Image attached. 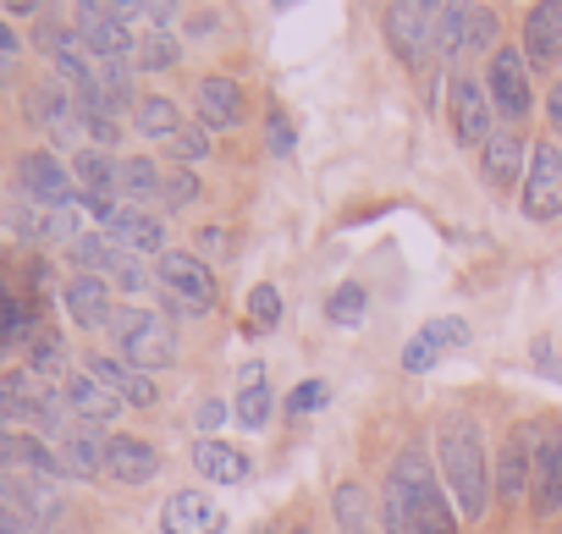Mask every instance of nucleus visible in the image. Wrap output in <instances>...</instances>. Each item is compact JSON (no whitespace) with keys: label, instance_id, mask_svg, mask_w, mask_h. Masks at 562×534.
Returning <instances> with one entry per match:
<instances>
[{"label":"nucleus","instance_id":"nucleus-26","mask_svg":"<svg viewBox=\"0 0 562 534\" xmlns=\"http://www.w3.org/2000/svg\"><path fill=\"white\" fill-rule=\"evenodd\" d=\"M78 182H83V198H116L122 193V160H111L105 149H83L72 160Z\"/></svg>","mask_w":562,"mask_h":534},{"label":"nucleus","instance_id":"nucleus-52","mask_svg":"<svg viewBox=\"0 0 562 534\" xmlns=\"http://www.w3.org/2000/svg\"><path fill=\"white\" fill-rule=\"evenodd\" d=\"M0 474H12V435H0Z\"/></svg>","mask_w":562,"mask_h":534},{"label":"nucleus","instance_id":"nucleus-32","mask_svg":"<svg viewBox=\"0 0 562 534\" xmlns=\"http://www.w3.org/2000/svg\"><path fill=\"white\" fill-rule=\"evenodd\" d=\"M12 468H29L34 479H56L61 474V457L40 435H12Z\"/></svg>","mask_w":562,"mask_h":534},{"label":"nucleus","instance_id":"nucleus-7","mask_svg":"<svg viewBox=\"0 0 562 534\" xmlns=\"http://www.w3.org/2000/svg\"><path fill=\"white\" fill-rule=\"evenodd\" d=\"M155 276H160V287L171 293V298H182L188 309H210L215 304V276H210V264L204 259H193V253H160L155 259Z\"/></svg>","mask_w":562,"mask_h":534},{"label":"nucleus","instance_id":"nucleus-30","mask_svg":"<svg viewBox=\"0 0 562 534\" xmlns=\"http://www.w3.org/2000/svg\"><path fill=\"white\" fill-rule=\"evenodd\" d=\"M67 259L78 264V276H94V271H116L122 248H116L111 237H94V231H83V237L67 248Z\"/></svg>","mask_w":562,"mask_h":534},{"label":"nucleus","instance_id":"nucleus-53","mask_svg":"<svg viewBox=\"0 0 562 534\" xmlns=\"http://www.w3.org/2000/svg\"><path fill=\"white\" fill-rule=\"evenodd\" d=\"M7 337H12V331H7V326H0V353H7Z\"/></svg>","mask_w":562,"mask_h":534},{"label":"nucleus","instance_id":"nucleus-9","mask_svg":"<svg viewBox=\"0 0 562 534\" xmlns=\"http://www.w3.org/2000/svg\"><path fill=\"white\" fill-rule=\"evenodd\" d=\"M458 348H469V320H458V315L430 320V326H419V337H408L403 370H408V375H430V370H436L447 353H458Z\"/></svg>","mask_w":562,"mask_h":534},{"label":"nucleus","instance_id":"nucleus-34","mask_svg":"<svg viewBox=\"0 0 562 534\" xmlns=\"http://www.w3.org/2000/svg\"><path fill=\"white\" fill-rule=\"evenodd\" d=\"M364 304H370L364 287L348 282V287H337V293L326 298V320H331V326H359V320H364Z\"/></svg>","mask_w":562,"mask_h":534},{"label":"nucleus","instance_id":"nucleus-51","mask_svg":"<svg viewBox=\"0 0 562 534\" xmlns=\"http://www.w3.org/2000/svg\"><path fill=\"white\" fill-rule=\"evenodd\" d=\"M0 534H40V529L23 523V518H0Z\"/></svg>","mask_w":562,"mask_h":534},{"label":"nucleus","instance_id":"nucleus-31","mask_svg":"<svg viewBox=\"0 0 562 534\" xmlns=\"http://www.w3.org/2000/svg\"><path fill=\"white\" fill-rule=\"evenodd\" d=\"M133 127L144 133V138H177V127H182V116H177V105L166 100V94H149V100H138V116H133Z\"/></svg>","mask_w":562,"mask_h":534},{"label":"nucleus","instance_id":"nucleus-47","mask_svg":"<svg viewBox=\"0 0 562 534\" xmlns=\"http://www.w3.org/2000/svg\"><path fill=\"white\" fill-rule=\"evenodd\" d=\"M111 276H116V282H122V287H127V293H144V271H138V264H133V259H127V253H122V259H116V271H111Z\"/></svg>","mask_w":562,"mask_h":534},{"label":"nucleus","instance_id":"nucleus-20","mask_svg":"<svg viewBox=\"0 0 562 534\" xmlns=\"http://www.w3.org/2000/svg\"><path fill=\"white\" fill-rule=\"evenodd\" d=\"M529 474H535V446H529V435L524 430H513L507 441H502V463H496V496L513 507V501H524V485H529Z\"/></svg>","mask_w":562,"mask_h":534},{"label":"nucleus","instance_id":"nucleus-41","mask_svg":"<svg viewBox=\"0 0 562 534\" xmlns=\"http://www.w3.org/2000/svg\"><path fill=\"white\" fill-rule=\"evenodd\" d=\"M496 45V12L491 7H469V50Z\"/></svg>","mask_w":562,"mask_h":534},{"label":"nucleus","instance_id":"nucleus-36","mask_svg":"<svg viewBox=\"0 0 562 534\" xmlns=\"http://www.w3.org/2000/svg\"><path fill=\"white\" fill-rule=\"evenodd\" d=\"M177 56H182V50H177V39H171L166 29H155V34L138 45V67H144V72H171Z\"/></svg>","mask_w":562,"mask_h":534},{"label":"nucleus","instance_id":"nucleus-8","mask_svg":"<svg viewBox=\"0 0 562 534\" xmlns=\"http://www.w3.org/2000/svg\"><path fill=\"white\" fill-rule=\"evenodd\" d=\"M485 89H491V105L502 111V122H524V116H529V100H535V94H529V56L513 50V45L496 50Z\"/></svg>","mask_w":562,"mask_h":534},{"label":"nucleus","instance_id":"nucleus-1","mask_svg":"<svg viewBox=\"0 0 562 534\" xmlns=\"http://www.w3.org/2000/svg\"><path fill=\"white\" fill-rule=\"evenodd\" d=\"M441 468H447V485L458 490V507L463 518H485L491 512V457H485V435L474 419H447L441 430Z\"/></svg>","mask_w":562,"mask_h":534},{"label":"nucleus","instance_id":"nucleus-33","mask_svg":"<svg viewBox=\"0 0 562 534\" xmlns=\"http://www.w3.org/2000/svg\"><path fill=\"white\" fill-rule=\"evenodd\" d=\"M237 424H243V430L270 424V380H248V386L237 391Z\"/></svg>","mask_w":562,"mask_h":534},{"label":"nucleus","instance_id":"nucleus-38","mask_svg":"<svg viewBox=\"0 0 562 534\" xmlns=\"http://www.w3.org/2000/svg\"><path fill=\"white\" fill-rule=\"evenodd\" d=\"M204 155H210V133H204V127H188V122H182V127H177V138H171V160H177L182 171H193V166H199Z\"/></svg>","mask_w":562,"mask_h":534},{"label":"nucleus","instance_id":"nucleus-25","mask_svg":"<svg viewBox=\"0 0 562 534\" xmlns=\"http://www.w3.org/2000/svg\"><path fill=\"white\" fill-rule=\"evenodd\" d=\"M122 193H127V204H138L144 215H149L155 204H166V177H160V166L144 160V155H127V160H122Z\"/></svg>","mask_w":562,"mask_h":534},{"label":"nucleus","instance_id":"nucleus-19","mask_svg":"<svg viewBox=\"0 0 562 534\" xmlns=\"http://www.w3.org/2000/svg\"><path fill=\"white\" fill-rule=\"evenodd\" d=\"M83 375H94L105 391H116V397L133 402V408H149V402H155V380L138 375V370H127V364H116V359H105V353H94V359L83 364Z\"/></svg>","mask_w":562,"mask_h":534},{"label":"nucleus","instance_id":"nucleus-2","mask_svg":"<svg viewBox=\"0 0 562 534\" xmlns=\"http://www.w3.org/2000/svg\"><path fill=\"white\" fill-rule=\"evenodd\" d=\"M111 331H116V348H122L127 370H138V375L166 370L177 359V331L160 315H149V309H116L111 315Z\"/></svg>","mask_w":562,"mask_h":534},{"label":"nucleus","instance_id":"nucleus-10","mask_svg":"<svg viewBox=\"0 0 562 534\" xmlns=\"http://www.w3.org/2000/svg\"><path fill=\"white\" fill-rule=\"evenodd\" d=\"M386 39H392V50L408 67H430V56H436V45H430V7H419V0L392 7L386 12Z\"/></svg>","mask_w":562,"mask_h":534},{"label":"nucleus","instance_id":"nucleus-6","mask_svg":"<svg viewBox=\"0 0 562 534\" xmlns=\"http://www.w3.org/2000/svg\"><path fill=\"white\" fill-rule=\"evenodd\" d=\"M524 215H529V220H557V215H562V149H557V144H535V149H529Z\"/></svg>","mask_w":562,"mask_h":534},{"label":"nucleus","instance_id":"nucleus-45","mask_svg":"<svg viewBox=\"0 0 562 534\" xmlns=\"http://www.w3.org/2000/svg\"><path fill=\"white\" fill-rule=\"evenodd\" d=\"M12 72H18V34L0 23V83H12Z\"/></svg>","mask_w":562,"mask_h":534},{"label":"nucleus","instance_id":"nucleus-49","mask_svg":"<svg viewBox=\"0 0 562 534\" xmlns=\"http://www.w3.org/2000/svg\"><path fill=\"white\" fill-rule=\"evenodd\" d=\"M546 116H551V127L562 133V78L551 83V94H546Z\"/></svg>","mask_w":562,"mask_h":534},{"label":"nucleus","instance_id":"nucleus-4","mask_svg":"<svg viewBox=\"0 0 562 534\" xmlns=\"http://www.w3.org/2000/svg\"><path fill=\"white\" fill-rule=\"evenodd\" d=\"M133 18H144V7H100V0H83L78 7V39H83V50L94 56V61H127L133 56V34H127V23Z\"/></svg>","mask_w":562,"mask_h":534},{"label":"nucleus","instance_id":"nucleus-48","mask_svg":"<svg viewBox=\"0 0 562 534\" xmlns=\"http://www.w3.org/2000/svg\"><path fill=\"white\" fill-rule=\"evenodd\" d=\"M199 248L221 259V253H226V231H221V226H204V231H199Z\"/></svg>","mask_w":562,"mask_h":534},{"label":"nucleus","instance_id":"nucleus-12","mask_svg":"<svg viewBox=\"0 0 562 534\" xmlns=\"http://www.w3.org/2000/svg\"><path fill=\"white\" fill-rule=\"evenodd\" d=\"M221 529H226V512L204 490H177L160 507V534H221Z\"/></svg>","mask_w":562,"mask_h":534},{"label":"nucleus","instance_id":"nucleus-29","mask_svg":"<svg viewBox=\"0 0 562 534\" xmlns=\"http://www.w3.org/2000/svg\"><path fill=\"white\" fill-rule=\"evenodd\" d=\"M518 171H524V138L507 127V133H496V138L485 144V177H491L496 188H513Z\"/></svg>","mask_w":562,"mask_h":534},{"label":"nucleus","instance_id":"nucleus-18","mask_svg":"<svg viewBox=\"0 0 562 534\" xmlns=\"http://www.w3.org/2000/svg\"><path fill=\"white\" fill-rule=\"evenodd\" d=\"M61 298H67V315H72L83 331H105L111 315H116V309H111V287H105L100 276H72Z\"/></svg>","mask_w":562,"mask_h":534},{"label":"nucleus","instance_id":"nucleus-15","mask_svg":"<svg viewBox=\"0 0 562 534\" xmlns=\"http://www.w3.org/2000/svg\"><path fill=\"white\" fill-rule=\"evenodd\" d=\"M524 56L535 67H557L562 61V7L557 0H540L524 18Z\"/></svg>","mask_w":562,"mask_h":534},{"label":"nucleus","instance_id":"nucleus-54","mask_svg":"<svg viewBox=\"0 0 562 534\" xmlns=\"http://www.w3.org/2000/svg\"><path fill=\"white\" fill-rule=\"evenodd\" d=\"M293 534H310V529H293Z\"/></svg>","mask_w":562,"mask_h":534},{"label":"nucleus","instance_id":"nucleus-23","mask_svg":"<svg viewBox=\"0 0 562 534\" xmlns=\"http://www.w3.org/2000/svg\"><path fill=\"white\" fill-rule=\"evenodd\" d=\"M430 45H436L441 61H458L469 50V7H458V0L430 7Z\"/></svg>","mask_w":562,"mask_h":534},{"label":"nucleus","instance_id":"nucleus-14","mask_svg":"<svg viewBox=\"0 0 562 534\" xmlns=\"http://www.w3.org/2000/svg\"><path fill=\"white\" fill-rule=\"evenodd\" d=\"M105 474L122 479V485H149L160 474V452L138 435H111L105 441Z\"/></svg>","mask_w":562,"mask_h":534},{"label":"nucleus","instance_id":"nucleus-28","mask_svg":"<svg viewBox=\"0 0 562 534\" xmlns=\"http://www.w3.org/2000/svg\"><path fill=\"white\" fill-rule=\"evenodd\" d=\"M40 380L34 375H7L0 380V424H34V408H40Z\"/></svg>","mask_w":562,"mask_h":534},{"label":"nucleus","instance_id":"nucleus-50","mask_svg":"<svg viewBox=\"0 0 562 534\" xmlns=\"http://www.w3.org/2000/svg\"><path fill=\"white\" fill-rule=\"evenodd\" d=\"M144 18H149V23H171V18H177V7H166V0H155V7H144Z\"/></svg>","mask_w":562,"mask_h":534},{"label":"nucleus","instance_id":"nucleus-16","mask_svg":"<svg viewBox=\"0 0 562 534\" xmlns=\"http://www.w3.org/2000/svg\"><path fill=\"white\" fill-rule=\"evenodd\" d=\"M56 457H61V474H72V479H94V474L105 468V435H100V424H83V419H78V424L61 435Z\"/></svg>","mask_w":562,"mask_h":534},{"label":"nucleus","instance_id":"nucleus-43","mask_svg":"<svg viewBox=\"0 0 562 534\" xmlns=\"http://www.w3.org/2000/svg\"><path fill=\"white\" fill-rule=\"evenodd\" d=\"M321 402H326V380H310V386H299V391L288 397V413H293V419H304V413H315Z\"/></svg>","mask_w":562,"mask_h":534},{"label":"nucleus","instance_id":"nucleus-37","mask_svg":"<svg viewBox=\"0 0 562 534\" xmlns=\"http://www.w3.org/2000/svg\"><path fill=\"white\" fill-rule=\"evenodd\" d=\"M381 529L386 534H414V512H408V496L397 479H386V496H381Z\"/></svg>","mask_w":562,"mask_h":534},{"label":"nucleus","instance_id":"nucleus-24","mask_svg":"<svg viewBox=\"0 0 562 534\" xmlns=\"http://www.w3.org/2000/svg\"><path fill=\"white\" fill-rule=\"evenodd\" d=\"M193 468L204 474V479H215V485H243L248 479V452H237V446H226V441H199L193 446Z\"/></svg>","mask_w":562,"mask_h":534},{"label":"nucleus","instance_id":"nucleus-5","mask_svg":"<svg viewBox=\"0 0 562 534\" xmlns=\"http://www.w3.org/2000/svg\"><path fill=\"white\" fill-rule=\"evenodd\" d=\"M18 188L40 209H78L83 204V193L72 188V177H67V166L56 155H23L18 160Z\"/></svg>","mask_w":562,"mask_h":534},{"label":"nucleus","instance_id":"nucleus-13","mask_svg":"<svg viewBox=\"0 0 562 534\" xmlns=\"http://www.w3.org/2000/svg\"><path fill=\"white\" fill-rule=\"evenodd\" d=\"M535 507L546 518L562 512V424L535 430Z\"/></svg>","mask_w":562,"mask_h":534},{"label":"nucleus","instance_id":"nucleus-17","mask_svg":"<svg viewBox=\"0 0 562 534\" xmlns=\"http://www.w3.org/2000/svg\"><path fill=\"white\" fill-rule=\"evenodd\" d=\"M105 231H111V242L116 248H127V253H166V226L155 220V215H144V209H116L111 220H105Z\"/></svg>","mask_w":562,"mask_h":534},{"label":"nucleus","instance_id":"nucleus-40","mask_svg":"<svg viewBox=\"0 0 562 534\" xmlns=\"http://www.w3.org/2000/svg\"><path fill=\"white\" fill-rule=\"evenodd\" d=\"M248 320L270 331V326L281 320V293H276V287H254V293H248Z\"/></svg>","mask_w":562,"mask_h":534},{"label":"nucleus","instance_id":"nucleus-42","mask_svg":"<svg viewBox=\"0 0 562 534\" xmlns=\"http://www.w3.org/2000/svg\"><path fill=\"white\" fill-rule=\"evenodd\" d=\"M221 424H226V402H221V397H204V402L193 408V430H199V441H215Z\"/></svg>","mask_w":562,"mask_h":534},{"label":"nucleus","instance_id":"nucleus-11","mask_svg":"<svg viewBox=\"0 0 562 534\" xmlns=\"http://www.w3.org/2000/svg\"><path fill=\"white\" fill-rule=\"evenodd\" d=\"M452 127L463 144H491L496 138V116H491V89H480V78H452Z\"/></svg>","mask_w":562,"mask_h":534},{"label":"nucleus","instance_id":"nucleus-22","mask_svg":"<svg viewBox=\"0 0 562 534\" xmlns=\"http://www.w3.org/2000/svg\"><path fill=\"white\" fill-rule=\"evenodd\" d=\"M67 408H72V419H83V424H111V419L122 413V397L105 391L94 375H72V380H67Z\"/></svg>","mask_w":562,"mask_h":534},{"label":"nucleus","instance_id":"nucleus-21","mask_svg":"<svg viewBox=\"0 0 562 534\" xmlns=\"http://www.w3.org/2000/svg\"><path fill=\"white\" fill-rule=\"evenodd\" d=\"M199 127L210 133V127H237L243 122V94H237V83L232 78H199Z\"/></svg>","mask_w":562,"mask_h":534},{"label":"nucleus","instance_id":"nucleus-3","mask_svg":"<svg viewBox=\"0 0 562 534\" xmlns=\"http://www.w3.org/2000/svg\"><path fill=\"white\" fill-rule=\"evenodd\" d=\"M392 479H397L403 496H408L414 534H458V518H452L447 496L436 490V479H430V468H425V452H403L397 468H392Z\"/></svg>","mask_w":562,"mask_h":534},{"label":"nucleus","instance_id":"nucleus-39","mask_svg":"<svg viewBox=\"0 0 562 534\" xmlns=\"http://www.w3.org/2000/svg\"><path fill=\"white\" fill-rule=\"evenodd\" d=\"M193 198H199V177L182 171V166H171L166 171V209H188Z\"/></svg>","mask_w":562,"mask_h":534},{"label":"nucleus","instance_id":"nucleus-27","mask_svg":"<svg viewBox=\"0 0 562 534\" xmlns=\"http://www.w3.org/2000/svg\"><path fill=\"white\" fill-rule=\"evenodd\" d=\"M29 116H34L40 127H50L56 138H72V133H78V127H72L78 100H67L56 83H45V89H34V94H29Z\"/></svg>","mask_w":562,"mask_h":534},{"label":"nucleus","instance_id":"nucleus-46","mask_svg":"<svg viewBox=\"0 0 562 534\" xmlns=\"http://www.w3.org/2000/svg\"><path fill=\"white\" fill-rule=\"evenodd\" d=\"M270 149L276 155H293V127H288V116H281V111L270 116Z\"/></svg>","mask_w":562,"mask_h":534},{"label":"nucleus","instance_id":"nucleus-44","mask_svg":"<svg viewBox=\"0 0 562 534\" xmlns=\"http://www.w3.org/2000/svg\"><path fill=\"white\" fill-rule=\"evenodd\" d=\"M34 370L40 375H61V348H56V337H34Z\"/></svg>","mask_w":562,"mask_h":534},{"label":"nucleus","instance_id":"nucleus-35","mask_svg":"<svg viewBox=\"0 0 562 534\" xmlns=\"http://www.w3.org/2000/svg\"><path fill=\"white\" fill-rule=\"evenodd\" d=\"M337 523L348 534H364L370 529V496H364V485H342L337 490Z\"/></svg>","mask_w":562,"mask_h":534}]
</instances>
